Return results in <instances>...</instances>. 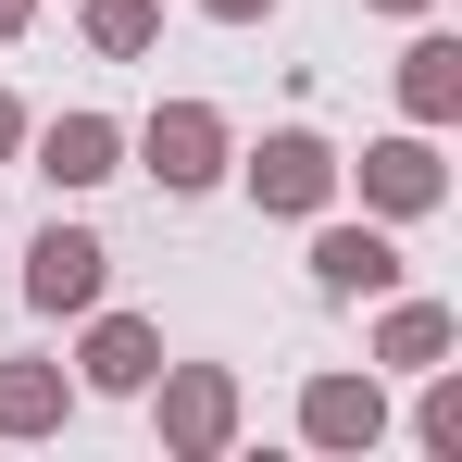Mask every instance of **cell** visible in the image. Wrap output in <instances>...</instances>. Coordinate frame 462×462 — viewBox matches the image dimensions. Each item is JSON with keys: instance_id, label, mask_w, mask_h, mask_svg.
<instances>
[{"instance_id": "5", "label": "cell", "mask_w": 462, "mask_h": 462, "mask_svg": "<svg viewBox=\"0 0 462 462\" xmlns=\"http://www.w3.org/2000/svg\"><path fill=\"white\" fill-rule=\"evenodd\" d=\"M312 288L325 300H387L400 288V237L363 213V226H337V213H312Z\"/></svg>"}, {"instance_id": "18", "label": "cell", "mask_w": 462, "mask_h": 462, "mask_svg": "<svg viewBox=\"0 0 462 462\" xmlns=\"http://www.w3.org/2000/svg\"><path fill=\"white\" fill-rule=\"evenodd\" d=\"M363 13H438V0H363Z\"/></svg>"}, {"instance_id": "17", "label": "cell", "mask_w": 462, "mask_h": 462, "mask_svg": "<svg viewBox=\"0 0 462 462\" xmlns=\"http://www.w3.org/2000/svg\"><path fill=\"white\" fill-rule=\"evenodd\" d=\"M25 25H38V0H0V38H25Z\"/></svg>"}, {"instance_id": "16", "label": "cell", "mask_w": 462, "mask_h": 462, "mask_svg": "<svg viewBox=\"0 0 462 462\" xmlns=\"http://www.w3.org/2000/svg\"><path fill=\"white\" fill-rule=\"evenodd\" d=\"M200 13H213V25H263L275 0H200Z\"/></svg>"}, {"instance_id": "6", "label": "cell", "mask_w": 462, "mask_h": 462, "mask_svg": "<svg viewBox=\"0 0 462 462\" xmlns=\"http://www.w3.org/2000/svg\"><path fill=\"white\" fill-rule=\"evenodd\" d=\"M151 375H162V325H151V312H100V300H88L76 387H100V400H138Z\"/></svg>"}, {"instance_id": "9", "label": "cell", "mask_w": 462, "mask_h": 462, "mask_svg": "<svg viewBox=\"0 0 462 462\" xmlns=\"http://www.w3.org/2000/svg\"><path fill=\"white\" fill-rule=\"evenodd\" d=\"M300 438H312V450H375V438H387L375 363H363V375H312V387H300Z\"/></svg>"}, {"instance_id": "13", "label": "cell", "mask_w": 462, "mask_h": 462, "mask_svg": "<svg viewBox=\"0 0 462 462\" xmlns=\"http://www.w3.org/2000/svg\"><path fill=\"white\" fill-rule=\"evenodd\" d=\"M76 25H88L100 63H151V51H162V0H88Z\"/></svg>"}, {"instance_id": "12", "label": "cell", "mask_w": 462, "mask_h": 462, "mask_svg": "<svg viewBox=\"0 0 462 462\" xmlns=\"http://www.w3.org/2000/svg\"><path fill=\"white\" fill-rule=\"evenodd\" d=\"M400 113H412V125H450L462 113V38L450 25H425V38L400 51Z\"/></svg>"}, {"instance_id": "7", "label": "cell", "mask_w": 462, "mask_h": 462, "mask_svg": "<svg viewBox=\"0 0 462 462\" xmlns=\"http://www.w3.org/2000/svg\"><path fill=\"white\" fill-rule=\"evenodd\" d=\"M100 288H113L100 226H38V237H25V300H38V312H88Z\"/></svg>"}, {"instance_id": "11", "label": "cell", "mask_w": 462, "mask_h": 462, "mask_svg": "<svg viewBox=\"0 0 462 462\" xmlns=\"http://www.w3.org/2000/svg\"><path fill=\"white\" fill-rule=\"evenodd\" d=\"M63 412H76V375L63 363H0V438H63Z\"/></svg>"}, {"instance_id": "3", "label": "cell", "mask_w": 462, "mask_h": 462, "mask_svg": "<svg viewBox=\"0 0 462 462\" xmlns=\"http://www.w3.org/2000/svg\"><path fill=\"white\" fill-rule=\"evenodd\" d=\"M138 400L162 412V450H175V462H213L237 438V375H226V363H162Z\"/></svg>"}, {"instance_id": "15", "label": "cell", "mask_w": 462, "mask_h": 462, "mask_svg": "<svg viewBox=\"0 0 462 462\" xmlns=\"http://www.w3.org/2000/svg\"><path fill=\"white\" fill-rule=\"evenodd\" d=\"M25 151V100H13V88H0V162Z\"/></svg>"}, {"instance_id": "14", "label": "cell", "mask_w": 462, "mask_h": 462, "mask_svg": "<svg viewBox=\"0 0 462 462\" xmlns=\"http://www.w3.org/2000/svg\"><path fill=\"white\" fill-rule=\"evenodd\" d=\"M412 438H425L438 462H462V375H450V363H425V400H412Z\"/></svg>"}, {"instance_id": "4", "label": "cell", "mask_w": 462, "mask_h": 462, "mask_svg": "<svg viewBox=\"0 0 462 462\" xmlns=\"http://www.w3.org/2000/svg\"><path fill=\"white\" fill-rule=\"evenodd\" d=\"M237 175H250V200H263L275 226H312V213L337 200V151H325L312 125H275L263 151H237Z\"/></svg>"}, {"instance_id": "2", "label": "cell", "mask_w": 462, "mask_h": 462, "mask_svg": "<svg viewBox=\"0 0 462 462\" xmlns=\"http://www.w3.org/2000/svg\"><path fill=\"white\" fill-rule=\"evenodd\" d=\"M337 188H363V213H375V226H425V213L450 200L438 125H400V138H375L363 162H337Z\"/></svg>"}, {"instance_id": "1", "label": "cell", "mask_w": 462, "mask_h": 462, "mask_svg": "<svg viewBox=\"0 0 462 462\" xmlns=\"http://www.w3.org/2000/svg\"><path fill=\"white\" fill-rule=\"evenodd\" d=\"M125 151H138V175H151L162 200H200V188H226L237 138H226V113H213V100H162Z\"/></svg>"}, {"instance_id": "10", "label": "cell", "mask_w": 462, "mask_h": 462, "mask_svg": "<svg viewBox=\"0 0 462 462\" xmlns=\"http://www.w3.org/2000/svg\"><path fill=\"white\" fill-rule=\"evenodd\" d=\"M450 350H462L450 300H400V288H387V312H375V363L387 375H425V363H450Z\"/></svg>"}, {"instance_id": "8", "label": "cell", "mask_w": 462, "mask_h": 462, "mask_svg": "<svg viewBox=\"0 0 462 462\" xmlns=\"http://www.w3.org/2000/svg\"><path fill=\"white\" fill-rule=\"evenodd\" d=\"M25 151H38L51 188H113L125 175V125L113 113H51V125H25Z\"/></svg>"}]
</instances>
